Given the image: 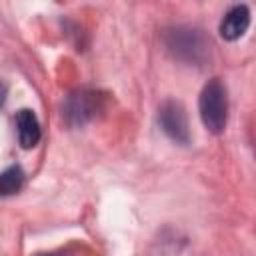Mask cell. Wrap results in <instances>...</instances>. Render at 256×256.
<instances>
[{"instance_id":"obj_2","label":"cell","mask_w":256,"mask_h":256,"mask_svg":"<svg viewBox=\"0 0 256 256\" xmlns=\"http://www.w3.org/2000/svg\"><path fill=\"white\" fill-rule=\"evenodd\" d=\"M104 108V98L94 90H76L66 98L64 118L70 126H82Z\"/></svg>"},{"instance_id":"obj_4","label":"cell","mask_w":256,"mask_h":256,"mask_svg":"<svg viewBox=\"0 0 256 256\" xmlns=\"http://www.w3.org/2000/svg\"><path fill=\"white\" fill-rule=\"evenodd\" d=\"M248 26H250V10H248V6L236 4L224 14V18L220 22V36L224 40H228V42H234V40H238L240 36L246 34Z\"/></svg>"},{"instance_id":"obj_5","label":"cell","mask_w":256,"mask_h":256,"mask_svg":"<svg viewBox=\"0 0 256 256\" xmlns=\"http://www.w3.org/2000/svg\"><path fill=\"white\" fill-rule=\"evenodd\" d=\"M16 134H18V142L24 150H30L38 144L40 140V122L34 114V110L30 108H22L16 112Z\"/></svg>"},{"instance_id":"obj_1","label":"cell","mask_w":256,"mask_h":256,"mask_svg":"<svg viewBox=\"0 0 256 256\" xmlns=\"http://www.w3.org/2000/svg\"><path fill=\"white\" fill-rule=\"evenodd\" d=\"M198 108H200L202 124L206 126L208 132L212 134L224 132L228 120V94H226V86L218 78L206 82V86L200 92Z\"/></svg>"},{"instance_id":"obj_7","label":"cell","mask_w":256,"mask_h":256,"mask_svg":"<svg viewBox=\"0 0 256 256\" xmlns=\"http://www.w3.org/2000/svg\"><path fill=\"white\" fill-rule=\"evenodd\" d=\"M24 184V172L20 166H8L2 174H0V192L2 196H12L16 194Z\"/></svg>"},{"instance_id":"obj_3","label":"cell","mask_w":256,"mask_h":256,"mask_svg":"<svg viewBox=\"0 0 256 256\" xmlns=\"http://www.w3.org/2000/svg\"><path fill=\"white\" fill-rule=\"evenodd\" d=\"M158 122L164 130V134L174 140L176 144H188L190 142V128H188V118L186 110L180 102L176 100H166L158 108Z\"/></svg>"},{"instance_id":"obj_6","label":"cell","mask_w":256,"mask_h":256,"mask_svg":"<svg viewBox=\"0 0 256 256\" xmlns=\"http://www.w3.org/2000/svg\"><path fill=\"white\" fill-rule=\"evenodd\" d=\"M168 46H170L178 56H182V54L186 52L188 58H192V60H194L196 54L202 50V46H200L198 36L194 34V30H174V34H172Z\"/></svg>"}]
</instances>
